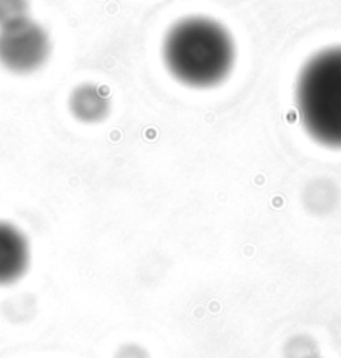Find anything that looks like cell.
Segmentation results:
<instances>
[{
	"instance_id": "cell-1",
	"label": "cell",
	"mask_w": 341,
	"mask_h": 358,
	"mask_svg": "<svg viewBox=\"0 0 341 358\" xmlns=\"http://www.w3.org/2000/svg\"><path fill=\"white\" fill-rule=\"evenodd\" d=\"M163 59L169 74L189 87H212L233 71L236 49L229 32L208 17H187L166 34Z\"/></svg>"
},
{
	"instance_id": "cell-2",
	"label": "cell",
	"mask_w": 341,
	"mask_h": 358,
	"mask_svg": "<svg viewBox=\"0 0 341 358\" xmlns=\"http://www.w3.org/2000/svg\"><path fill=\"white\" fill-rule=\"evenodd\" d=\"M296 108L311 138L341 149V47L321 50L305 64L296 83Z\"/></svg>"
},
{
	"instance_id": "cell-3",
	"label": "cell",
	"mask_w": 341,
	"mask_h": 358,
	"mask_svg": "<svg viewBox=\"0 0 341 358\" xmlns=\"http://www.w3.org/2000/svg\"><path fill=\"white\" fill-rule=\"evenodd\" d=\"M50 55V37L31 19L0 29V66L14 74L39 71Z\"/></svg>"
},
{
	"instance_id": "cell-4",
	"label": "cell",
	"mask_w": 341,
	"mask_h": 358,
	"mask_svg": "<svg viewBox=\"0 0 341 358\" xmlns=\"http://www.w3.org/2000/svg\"><path fill=\"white\" fill-rule=\"evenodd\" d=\"M29 263L31 248L25 234L17 226L0 221V287L22 278Z\"/></svg>"
},
{
	"instance_id": "cell-5",
	"label": "cell",
	"mask_w": 341,
	"mask_h": 358,
	"mask_svg": "<svg viewBox=\"0 0 341 358\" xmlns=\"http://www.w3.org/2000/svg\"><path fill=\"white\" fill-rule=\"evenodd\" d=\"M69 108L72 116L79 121L99 122L109 114L110 101L106 91L96 84H80L72 91L69 97Z\"/></svg>"
},
{
	"instance_id": "cell-6",
	"label": "cell",
	"mask_w": 341,
	"mask_h": 358,
	"mask_svg": "<svg viewBox=\"0 0 341 358\" xmlns=\"http://www.w3.org/2000/svg\"><path fill=\"white\" fill-rule=\"evenodd\" d=\"M29 19L27 0H0V29Z\"/></svg>"
},
{
	"instance_id": "cell-7",
	"label": "cell",
	"mask_w": 341,
	"mask_h": 358,
	"mask_svg": "<svg viewBox=\"0 0 341 358\" xmlns=\"http://www.w3.org/2000/svg\"><path fill=\"white\" fill-rule=\"evenodd\" d=\"M127 350H129L131 358H139L140 355H144V352L139 350V348H136V347H129V348H127ZM117 358H126V357H122L121 353H119ZM144 358H146V357H144Z\"/></svg>"
}]
</instances>
